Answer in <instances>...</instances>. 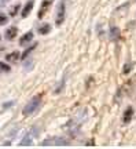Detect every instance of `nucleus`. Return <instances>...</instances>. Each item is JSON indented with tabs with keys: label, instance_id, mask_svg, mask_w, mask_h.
<instances>
[{
	"label": "nucleus",
	"instance_id": "12",
	"mask_svg": "<svg viewBox=\"0 0 136 149\" xmlns=\"http://www.w3.org/2000/svg\"><path fill=\"white\" fill-rule=\"evenodd\" d=\"M18 58H19V53H18V51H12V53L6 55V61H7V62H17Z\"/></svg>",
	"mask_w": 136,
	"mask_h": 149
},
{
	"label": "nucleus",
	"instance_id": "14",
	"mask_svg": "<svg viewBox=\"0 0 136 149\" xmlns=\"http://www.w3.org/2000/svg\"><path fill=\"white\" fill-rule=\"evenodd\" d=\"M11 70V66L6 62H0V73H8Z\"/></svg>",
	"mask_w": 136,
	"mask_h": 149
},
{
	"label": "nucleus",
	"instance_id": "8",
	"mask_svg": "<svg viewBox=\"0 0 136 149\" xmlns=\"http://www.w3.org/2000/svg\"><path fill=\"white\" fill-rule=\"evenodd\" d=\"M133 113H135V111H133V108L132 107H128L125 109V112H124V115H122V122L125 123H129L132 120V117H133Z\"/></svg>",
	"mask_w": 136,
	"mask_h": 149
},
{
	"label": "nucleus",
	"instance_id": "6",
	"mask_svg": "<svg viewBox=\"0 0 136 149\" xmlns=\"http://www.w3.org/2000/svg\"><path fill=\"white\" fill-rule=\"evenodd\" d=\"M37 134H39V130H37V128H35V131H33V128H32L30 133H29L26 137L23 138V141H21V144H19V145H23V146H25V145H30L32 144V139L35 138Z\"/></svg>",
	"mask_w": 136,
	"mask_h": 149
},
{
	"label": "nucleus",
	"instance_id": "17",
	"mask_svg": "<svg viewBox=\"0 0 136 149\" xmlns=\"http://www.w3.org/2000/svg\"><path fill=\"white\" fill-rule=\"evenodd\" d=\"M19 7H21V4L12 6V8H10V15H11V17H15V15H17V13L19 11Z\"/></svg>",
	"mask_w": 136,
	"mask_h": 149
},
{
	"label": "nucleus",
	"instance_id": "19",
	"mask_svg": "<svg viewBox=\"0 0 136 149\" xmlns=\"http://www.w3.org/2000/svg\"><path fill=\"white\" fill-rule=\"evenodd\" d=\"M0 40H1V35H0Z\"/></svg>",
	"mask_w": 136,
	"mask_h": 149
},
{
	"label": "nucleus",
	"instance_id": "7",
	"mask_svg": "<svg viewBox=\"0 0 136 149\" xmlns=\"http://www.w3.org/2000/svg\"><path fill=\"white\" fill-rule=\"evenodd\" d=\"M17 35H18V28L17 26H10L8 29H6L4 36H6L7 40H12V39H15Z\"/></svg>",
	"mask_w": 136,
	"mask_h": 149
},
{
	"label": "nucleus",
	"instance_id": "2",
	"mask_svg": "<svg viewBox=\"0 0 136 149\" xmlns=\"http://www.w3.org/2000/svg\"><path fill=\"white\" fill-rule=\"evenodd\" d=\"M85 116H87V112L83 111L81 115H79V116H76L74 119H72L65 127H68L69 131H76V130H79V127L81 126V123L85 120Z\"/></svg>",
	"mask_w": 136,
	"mask_h": 149
},
{
	"label": "nucleus",
	"instance_id": "4",
	"mask_svg": "<svg viewBox=\"0 0 136 149\" xmlns=\"http://www.w3.org/2000/svg\"><path fill=\"white\" fill-rule=\"evenodd\" d=\"M69 142L65 138H48L47 141L43 142V146H48V145H68Z\"/></svg>",
	"mask_w": 136,
	"mask_h": 149
},
{
	"label": "nucleus",
	"instance_id": "15",
	"mask_svg": "<svg viewBox=\"0 0 136 149\" xmlns=\"http://www.w3.org/2000/svg\"><path fill=\"white\" fill-rule=\"evenodd\" d=\"M36 47H37V43H35V44H33V46H30V47H28V48H26V51L22 54L21 59H25V58H26L29 54H32V51H35V48H36Z\"/></svg>",
	"mask_w": 136,
	"mask_h": 149
},
{
	"label": "nucleus",
	"instance_id": "5",
	"mask_svg": "<svg viewBox=\"0 0 136 149\" xmlns=\"http://www.w3.org/2000/svg\"><path fill=\"white\" fill-rule=\"evenodd\" d=\"M51 6V0H43L41 1V6H40V10H39V13H37V18L39 19H41L43 17H44V14L47 13L48 7Z\"/></svg>",
	"mask_w": 136,
	"mask_h": 149
},
{
	"label": "nucleus",
	"instance_id": "11",
	"mask_svg": "<svg viewBox=\"0 0 136 149\" xmlns=\"http://www.w3.org/2000/svg\"><path fill=\"white\" fill-rule=\"evenodd\" d=\"M33 37H35L33 32L25 33V35H23V36L19 39V46H25V44H28L29 42H32V40H33Z\"/></svg>",
	"mask_w": 136,
	"mask_h": 149
},
{
	"label": "nucleus",
	"instance_id": "16",
	"mask_svg": "<svg viewBox=\"0 0 136 149\" xmlns=\"http://www.w3.org/2000/svg\"><path fill=\"white\" fill-rule=\"evenodd\" d=\"M132 68H133V64H132V62H126V64L124 65V68H122V73H124V74L131 73Z\"/></svg>",
	"mask_w": 136,
	"mask_h": 149
},
{
	"label": "nucleus",
	"instance_id": "3",
	"mask_svg": "<svg viewBox=\"0 0 136 149\" xmlns=\"http://www.w3.org/2000/svg\"><path fill=\"white\" fill-rule=\"evenodd\" d=\"M65 0H61V3L58 6V10H57V17H55V24H57V26H61L65 21V10H66V7H65Z\"/></svg>",
	"mask_w": 136,
	"mask_h": 149
},
{
	"label": "nucleus",
	"instance_id": "1",
	"mask_svg": "<svg viewBox=\"0 0 136 149\" xmlns=\"http://www.w3.org/2000/svg\"><path fill=\"white\" fill-rule=\"evenodd\" d=\"M43 95H44V94H37L36 97H33L30 101L28 102L26 105H25V108H23V111H22L23 116H32L33 113H36V112L39 111V108L41 107Z\"/></svg>",
	"mask_w": 136,
	"mask_h": 149
},
{
	"label": "nucleus",
	"instance_id": "10",
	"mask_svg": "<svg viewBox=\"0 0 136 149\" xmlns=\"http://www.w3.org/2000/svg\"><path fill=\"white\" fill-rule=\"evenodd\" d=\"M110 40L111 42H118L120 40V29L118 28H115V26H113V28H110Z\"/></svg>",
	"mask_w": 136,
	"mask_h": 149
},
{
	"label": "nucleus",
	"instance_id": "18",
	"mask_svg": "<svg viewBox=\"0 0 136 149\" xmlns=\"http://www.w3.org/2000/svg\"><path fill=\"white\" fill-rule=\"evenodd\" d=\"M8 22V18H7V15H6L4 13H1L0 11V25H6Z\"/></svg>",
	"mask_w": 136,
	"mask_h": 149
},
{
	"label": "nucleus",
	"instance_id": "13",
	"mask_svg": "<svg viewBox=\"0 0 136 149\" xmlns=\"http://www.w3.org/2000/svg\"><path fill=\"white\" fill-rule=\"evenodd\" d=\"M50 32H51V25L50 24H44V25L39 28V33L40 35H48Z\"/></svg>",
	"mask_w": 136,
	"mask_h": 149
},
{
	"label": "nucleus",
	"instance_id": "9",
	"mask_svg": "<svg viewBox=\"0 0 136 149\" xmlns=\"http://www.w3.org/2000/svg\"><path fill=\"white\" fill-rule=\"evenodd\" d=\"M33 6H35V0H29L26 4H25V7L22 8V13H21L22 18H26V17L29 15V13H30L32 8H33Z\"/></svg>",
	"mask_w": 136,
	"mask_h": 149
}]
</instances>
